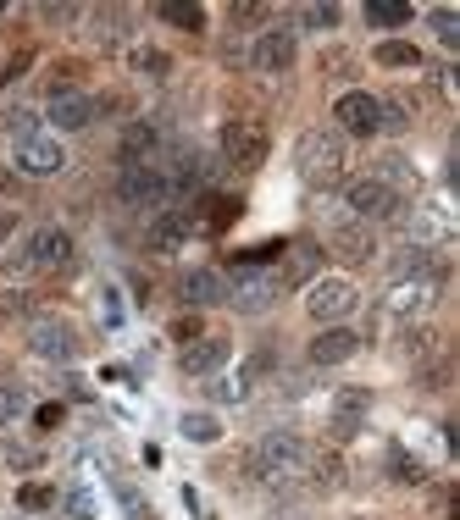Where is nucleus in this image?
<instances>
[{
  "mask_svg": "<svg viewBox=\"0 0 460 520\" xmlns=\"http://www.w3.org/2000/svg\"><path fill=\"white\" fill-rule=\"evenodd\" d=\"M411 6H400V0H372V6H366V23L372 28H405L411 23Z\"/></svg>",
  "mask_w": 460,
  "mask_h": 520,
  "instance_id": "31",
  "label": "nucleus"
},
{
  "mask_svg": "<svg viewBox=\"0 0 460 520\" xmlns=\"http://www.w3.org/2000/svg\"><path fill=\"white\" fill-rule=\"evenodd\" d=\"M333 122H339L344 139H377V133H383V106H377V95H366V89H350V95H339V106H333Z\"/></svg>",
  "mask_w": 460,
  "mask_h": 520,
  "instance_id": "10",
  "label": "nucleus"
},
{
  "mask_svg": "<svg viewBox=\"0 0 460 520\" xmlns=\"http://www.w3.org/2000/svg\"><path fill=\"white\" fill-rule=\"evenodd\" d=\"M222 161L233 166V172H255V166L267 161V150H272V139H267V128L261 122H250V117H233V122H222Z\"/></svg>",
  "mask_w": 460,
  "mask_h": 520,
  "instance_id": "5",
  "label": "nucleus"
},
{
  "mask_svg": "<svg viewBox=\"0 0 460 520\" xmlns=\"http://www.w3.org/2000/svg\"><path fill=\"white\" fill-rule=\"evenodd\" d=\"M56 504L67 509V515H73V520H95V498H89V487H84V482H73V487H67V493L56 498Z\"/></svg>",
  "mask_w": 460,
  "mask_h": 520,
  "instance_id": "36",
  "label": "nucleus"
},
{
  "mask_svg": "<svg viewBox=\"0 0 460 520\" xmlns=\"http://www.w3.org/2000/svg\"><path fill=\"white\" fill-rule=\"evenodd\" d=\"M56 482H23V487H17V504H23V509H50V504H56Z\"/></svg>",
  "mask_w": 460,
  "mask_h": 520,
  "instance_id": "37",
  "label": "nucleus"
},
{
  "mask_svg": "<svg viewBox=\"0 0 460 520\" xmlns=\"http://www.w3.org/2000/svg\"><path fill=\"white\" fill-rule=\"evenodd\" d=\"M355 355H361V338L350 327H322L311 338V366H344Z\"/></svg>",
  "mask_w": 460,
  "mask_h": 520,
  "instance_id": "21",
  "label": "nucleus"
},
{
  "mask_svg": "<svg viewBox=\"0 0 460 520\" xmlns=\"http://www.w3.org/2000/svg\"><path fill=\"white\" fill-rule=\"evenodd\" d=\"M372 56H377V67H422V50L405 45V39H383Z\"/></svg>",
  "mask_w": 460,
  "mask_h": 520,
  "instance_id": "32",
  "label": "nucleus"
},
{
  "mask_svg": "<svg viewBox=\"0 0 460 520\" xmlns=\"http://www.w3.org/2000/svg\"><path fill=\"white\" fill-rule=\"evenodd\" d=\"M100 316H106V327H122V321H128V305H122L117 288H106V294H100Z\"/></svg>",
  "mask_w": 460,
  "mask_h": 520,
  "instance_id": "41",
  "label": "nucleus"
},
{
  "mask_svg": "<svg viewBox=\"0 0 460 520\" xmlns=\"http://www.w3.org/2000/svg\"><path fill=\"white\" fill-rule=\"evenodd\" d=\"M300 28H311V34H333L339 28V6L333 0H311V6H300ZM294 28V34H300Z\"/></svg>",
  "mask_w": 460,
  "mask_h": 520,
  "instance_id": "30",
  "label": "nucleus"
},
{
  "mask_svg": "<svg viewBox=\"0 0 460 520\" xmlns=\"http://www.w3.org/2000/svg\"><path fill=\"white\" fill-rule=\"evenodd\" d=\"M61 415H67L61 404H39V410H34V426H39V432H50V426H61Z\"/></svg>",
  "mask_w": 460,
  "mask_h": 520,
  "instance_id": "43",
  "label": "nucleus"
},
{
  "mask_svg": "<svg viewBox=\"0 0 460 520\" xmlns=\"http://www.w3.org/2000/svg\"><path fill=\"white\" fill-rule=\"evenodd\" d=\"M355 305H361V294H355L350 277H316V283H305V310H311V321H322V327H339Z\"/></svg>",
  "mask_w": 460,
  "mask_h": 520,
  "instance_id": "7",
  "label": "nucleus"
},
{
  "mask_svg": "<svg viewBox=\"0 0 460 520\" xmlns=\"http://www.w3.org/2000/svg\"><path fill=\"white\" fill-rule=\"evenodd\" d=\"M189 238H194V211H183V205H167V211H156V216H150V227H145L150 255H178Z\"/></svg>",
  "mask_w": 460,
  "mask_h": 520,
  "instance_id": "16",
  "label": "nucleus"
},
{
  "mask_svg": "<svg viewBox=\"0 0 460 520\" xmlns=\"http://www.w3.org/2000/svg\"><path fill=\"white\" fill-rule=\"evenodd\" d=\"M272 371V349H261V355H250L239 371H228V377H217V388H211V399L217 404H244L255 393V382Z\"/></svg>",
  "mask_w": 460,
  "mask_h": 520,
  "instance_id": "19",
  "label": "nucleus"
},
{
  "mask_svg": "<svg viewBox=\"0 0 460 520\" xmlns=\"http://www.w3.org/2000/svg\"><path fill=\"white\" fill-rule=\"evenodd\" d=\"M400 355H405V360H427V355H433V332H427V327L400 332Z\"/></svg>",
  "mask_w": 460,
  "mask_h": 520,
  "instance_id": "38",
  "label": "nucleus"
},
{
  "mask_svg": "<svg viewBox=\"0 0 460 520\" xmlns=\"http://www.w3.org/2000/svg\"><path fill=\"white\" fill-rule=\"evenodd\" d=\"M344 166H350V139L339 128H305L294 139V178L305 189H339L344 183Z\"/></svg>",
  "mask_w": 460,
  "mask_h": 520,
  "instance_id": "1",
  "label": "nucleus"
},
{
  "mask_svg": "<svg viewBox=\"0 0 460 520\" xmlns=\"http://www.w3.org/2000/svg\"><path fill=\"white\" fill-rule=\"evenodd\" d=\"M156 144H161L156 122H128V128H122L117 155H122V166H139V161H150V155H156Z\"/></svg>",
  "mask_w": 460,
  "mask_h": 520,
  "instance_id": "24",
  "label": "nucleus"
},
{
  "mask_svg": "<svg viewBox=\"0 0 460 520\" xmlns=\"http://www.w3.org/2000/svg\"><path fill=\"white\" fill-rule=\"evenodd\" d=\"M45 117H50V128H61V133H84L89 122L100 117V106H95V95H84V89H67V83H56V89H50V100H45Z\"/></svg>",
  "mask_w": 460,
  "mask_h": 520,
  "instance_id": "11",
  "label": "nucleus"
},
{
  "mask_svg": "<svg viewBox=\"0 0 460 520\" xmlns=\"http://www.w3.org/2000/svg\"><path fill=\"white\" fill-rule=\"evenodd\" d=\"M455 238V216L444 211V205H427V211H416V238L411 244H449Z\"/></svg>",
  "mask_w": 460,
  "mask_h": 520,
  "instance_id": "25",
  "label": "nucleus"
},
{
  "mask_svg": "<svg viewBox=\"0 0 460 520\" xmlns=\"http://www.w3.org/2000/svg\"><path fill=\"white\" fill-rule=\"evenodd\" d=\"M239 216H244V205L233 194H206V205L194 211V233H228Z\"/></svg>",
  "mask_w": 460,
  "mask_h": 520,
  "instance_id": "23",
  "label": "nucleus"
},
{
  "mask_svg": "<svg viewBox=\"0 0 460 520\" xmlns=\"http://www.w3.org/2000/svg\"><path fill=\"white\" fill-rule=\"evenodd\" d=\"M28 410V388L23 382H0V426H12Z\"/></svg>",
  "mask_w": 460,
  "mask_h": 520,
  "instance_id": "35",
  "label": "nucleus"
},
{
  "mask_svg": "<svg viewBox=\"0 0 460 520\" xmlns=\"http://www.w3.org/2000/svg\"><path fill=\"white\" fill-rule=\"evenodd\" d=\"M427 23H433V34H438V45H444V50L460 45V17H455V6H433V12H427Z\"/></svg>",
  "mask_w": 460,
  "mask_h": 520,
  "instance_id": "33",
  "label": "nucleus"
},
{
  "mask_svg": "<svg viewBox=\"0 0 460 520\" xmlns=\"http://www.w3.org/2000/svg\"><path fill=\"white\" fill-rule=\"evenodd\" d=\"M178 432H183V443H200V449H211V443L222 438V421L211 410H183L178 415Z\"/></svg>",
  "mask_w": 460,
  "mask_h": 520,
  "instance_id": "26",
  "label": "nucleus"
},
{
  "mask_svg": "<svg viewBox=\"0 0 460 520\" xmlns=\"http://www.w3.org/2000/svg\"><path fill=\"white\" fill-rule=\"evenodd\" d=\"M366 415H372V388H355L350 382V388H339L333 404H327V432H333L339 443H350L366 426Z\"/></svg>",
  "mask_w": 460,
  "mask_h": 520,
  "instance_id": "12",
  "label": "nucleus"
},
{
  "mask_svg": "<svg viewBox=\"0 0 460 520\" xmlns=\"http://www.w3.org/2000/svg\"><path fill=\"white\" fill-rule=\"evenodd\" d=\"M172 61L161 56V50H134V72H150V78H167Z\"/></svg>",
  "mask_w": 460,
  "mask_h": 520,
  "instance_id": "40",
  "label": "nucleus"
},
{
  "mask_svg": "<svg viewBox=\"0 0 460 520\" xmlns=\"http://www.w3.org/2000/svg\"><path fill=\"white\" fill-rule=\"evenodd\" d=\"M12 166L23 178H56L61 166H67V150H61V139H50V133H34V139L12 144Z\"/></svg>",
  "mask_w": 460,
  "mask_h": 520,
  "instance_id": "14",
  "label": "nucleus"
},
{
  "mask_svg": "<svg viewBox=\"0 0 460 520\" xmlns=\"http://www.w3.org/2000/svg\"><path fill=\"white\" fill-rule=\"evenodd\" d=\"M305 471H311V443L300 432H267L250 449V476L261 487H294Z\"/></svg>",
  "mask_w": 460,
  "mask_h": 520,
  "instance_id": "2",
  "label": "nucleus"
},
{
  "mask_svg": "<svg viewBox=\"0 0 460 520\" xmlns=\"http://www.w3.org/2000/svg\"><path fill=\"white\" fill-rule=\"evenodd\" d=\"M161 23L183 28V34H206V6H183V0H167V6H156Z\"/></svg>",
  "mask_w": 460,
  "mask_h": 520,
  "instance_id": "27",
  "label": "nucleus"
},
{
  "mask_svg": "<svg viewBox=\"0 0 460 520\" xmlns=\"http://www.w3.org/2000/svg\"><path fill=\"white\" fill-rule=\"evenodd\" d=\"M433 299H438V277L427 272V277H405V283H388L383 310H388L394 321H416V316H427V310H433Z\"/></svg>",
  "mask_w": 460,
  "mask_h": 520,
  "instance_id": "15",
  "label": "nucleus"
},
{
  "mask_svg": "<svg viewBox=\"0 0 460 520\" xmlns=\"http://www.w3.org/2000/svg\"><path fill=\"white\" fill-rule=\"evenodd\" d=\"M117 200L128 205V211H167L172 189H167V166L156 161H139V166H122V178H117Z\"/></svg>",
  "mask_w": 460,
  "mask_h": 520,
  "instance_id": "4",
  "label": "nucleus"
},
{
  "mask_svg": "<svg viewBox=\"0 0 460 520\" xmlns=\"http://www.w3.org/2000/svg\"><path fill=\"white\" fill-rule=\"evenodd\" d=\"M294 61H300V34H294L289 23H267L261 34H255V45H250V67H255V72L283 78Z\"/></svg>",
  "mask_w": 460,
  "mask_h": 520,
  "instance_id": "6",
  "label": "nucleus"
},
{
  "mask_svg": "<svg viewBox=\"0 0 460 520\" xmlns=\"http://www.w3.org/2000/svg\"><path fill=\"white\" fill-rule=\"evenodd\" d=\"M327 244H333V255H344V260H372L377 255V233L366 222H355V216H339L333 233H327Z\"/></svg>",
  "mask_w": 460,
  "mask_h": 520,
  "instance_id": "20",
  "label": "nucleus"
},
{
  "mask_svg": "<svg viewBox=\"0 0 460 520\" xmlns=\"http://www.w3.org/2000/svg\"><path fill=\"white\" fill-rule=\"evenodd\" d=\"M283 255H289V260H283V272H278V288H305V283L322 277V260L327 255L316 244H289Z\"/></svg>",
  "mask_w": 460,
  "mask_h": 520,
  "instance_id": "22",
  "label": "nucleus"
},
{
  "mask_svg": "<svg viewBox=\"0 0 460 520\" xmlns=\"http://www.w3.org/2000/svg\"><path fill=\"white\" fill-rule=\"evenodd\" d=\"M377 106H383V133H405V128H411V111H405V106H394V100H377Z\"/></svg>",
  "mask_w": 460,
  "mask_h": 520,
  "instance_id": "42",
  "label": "nucleus"
},
{
  "mask_svg": "<svg viewBox=\"0 0 460 520\" xmlns=\"http://www.w3.org/2000/svg\"><path fill=\"white\" fill-rule=\"evenodd\" d=\"M388 471H394V482H422V460H411L400 443L388 449Z\"/></svg>",
  "mask_w": 460,
  "mask_h": 520,
  "instance_id": "39",
  "label": "nucleus"
},
{
  "mask_svg": "<svg viewBox=\"0 0 460 520\" xmlns=\"http://www.w3.org/2000/svg\"><path fill=\"white\" fill-rule=\"evenodd\" d=\"M73 260V238L61 233V227H34L23 244L6 255V272L12 277H28V272H61Z\"/></svg>",
  "mask_w": 460,
  "mask_h": 520,
  "instance_id": "3",
  "label": "nucleus"
},
{
  "mask_svg": "<svg viewBox=\"0 0 460 520\" xmlns=\"http://www.w3.org/2000/svg\"><path fill=\"white\" fill-rule=\"evenodd\" d=\"M28 349H34L39 360H50V366H73V360H78V332H73V321L34 316V321H28Z\"/></svg>",
  "mask_w": 460,
  "mask_h": 520,
  "instance_id": "8",
  "label": "nucleus"
},
{
  "mask_svg": "<svg viewBox=\"0 0 460 520\" xmlns=\"http://www.w3.org/2000/svg\"><path fill=\"white\" fill-rule=\"evenodd\" d=\"M344 211L355 216V222H383V216H394L400 211V194H388L377 178H355V183H344Z\"/></svg>",
  "mask_w": 460,
  "mask_h": 520,
  "instance_id": "13",
  "label": "nucleus"
},
{
  "mask_svg": "<svg viewBox=\"0 0 460 520\" xmlns=\"http://www.w3.org/2000/svg\"><path fill=\"white\" fill-rule=\"evenodd\" d=\"M278 277L272 272H233L228 277V310H239V316H267L272 305H278Z\"/></svg>",
  "mask_w": 460,
  "mask_h": 520,
  "instance_id": "9",
  "label": "nucleus"
},
{
  "mask_svg": "<svg viewBox=\"0 0 460 520\" xmlns=\"http://www.w3.org/2000/svg\"><path fill=\"white\" fill-rule=\"evenodd\" d=\"M0 133H6L12 144H23V139H34V133H45V128H39L34 111H6V117H0Z\"/></svg>",
  "mask_w": 460,
  "mask_h": 520,
  "instance_id": "34",
  "label": "nucleus"
},
{
  "mask_svg": "<svg viewBox=\"0 0 460 520\" xmlns=\"http://www.w3.org/2000/svg\"><path fill=\"white\" fill-rule=\"evenodd\" d=\"M233 360V343L228 338H217V332H200L194 343H183V355H178V366L189 371V377H217L222 366Z\"/></svg>",
  "mask_w": 460,
  "mask_h": 520,
  "instance_id": "18",
  "label": "nucleus"
},
{
  "mask_svg": "<svg viewBox=\"0 0 460 520\" xmlns=\"http://www.w3.org/2000/svg\"><path fill=\"white\" fill-rule=\"evenodd\" d=\"M405 277H427V249L422 244H405L400 255L388 260V283H405Z\"/></svg>",
  "mask_w": 460,
  "mask_h": 520,
  "instance_id": "29",
  "label": "nucleus"
},
{
  "mask_svg": "<svg viewBox=\"0 0 460 520\" xmlns=\"http://www.w3.org/2000/svg\"><path fill=\"white\" fill-rule=\"evenodd\" d=\"M372 178L383 183L388 194H400V189H411V183H416V172H411V161H405V155H383Z\"/></svg>",
  "mask_w": 460,
  "mask_h": 520,
  "instance_id": "28",
  "label": "nucleus"
},
{
  "mask_svg": "<svg viewBox=\"0 0 460 520\" xmlns=\"http://www.w3.org/2000/svg\"><path fill=\"white\" fill-rule=\"evenodd\" d=\"M178 299L194 310H211V305H228V277L217 272V266H189V272L178 277Z\"/></svg>",
  "mask_w": 460,
  "mask_h": 520,
  "instance_id": "17",
  "label": "nucleus"
}]
</instances>
